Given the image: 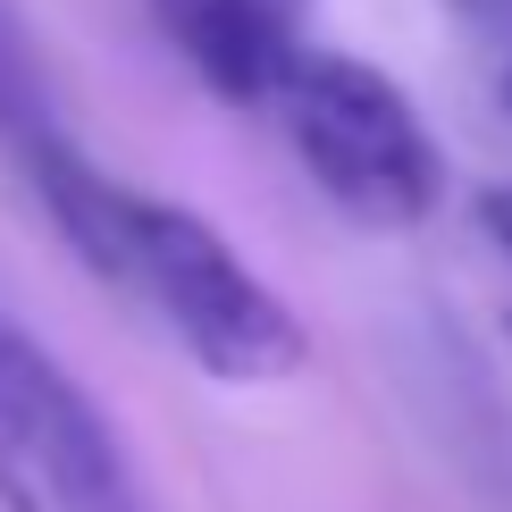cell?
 Wrapping results in <instances>:
<instances>
[{
  "instance_id": "obj_1",
  "label": "cell",
  "mask_w": 512,
  "mask_h": 512,
  "mask_svg": "<svg viewBox=\"0 0 512 512\" xmlns=\"http://www.w3.org/2000/svg\"><path fill=\"white\" fill-rule=\"evenodd\" d=\"M17 160H26L51 227L76 244V261L101 269L118 294H135L202 378H219V387H277V378H294L311 361V328L294 319V303L210 219L101 177L68 135L34 143Z\"/></svg>"
},
{
  "instance_id": "obj_2",
  "label": "cell",
  "mask_w": 512,
  "mask_h": 512,
  "mask_svg": "<svg viewBox=\"0 0 512 512\" xmlns=\"http://www.w3.org/2000/svg\"><path fill=\"white\" fill-rule=\"evenodd\" d=\"M277 126H286L303 177L361 227H420L445 202V152L412 93L353 51H311L277 84Z\"/></svg>"
},
{
  "instance_id": "obj_3",
  "label": "cell",
  "mask_w": 512,
  "mask_h": 512,
  "mask_svg": "<svg viewBox=\"0 0 512 512\" xmlns=\"http://www.w3.org/2000/svg\"><path fill=\"white\" fill-rule=\"evenodd\" d=\"M0 512H135L101 403L0 311Z\"/></svg>"
},
{
  "instance_id": "obj_4",
  "label": "cell",
  "mask_w": 512,
  "mask_h": 512,
  "mask_svg": "<svg viewBox=\"0 0 512 512\" xmlns=\"http://www.w3.org/2000/svg\"><path fill=\"white\" fill-rule=\"evenodd\" d=\"M143 9H152V26L168 34V51H177L219 101H236V110L277 101L286 68L311 51L303 42L311 0H143Z\"/></svg>"
},
{
  "instance_id": "obj_5",
  "label": "cell",
  "mask_w": 512,
  "mask_h": 512,
  "mask_svg": "<svg viewBox=\"0 0 512 512\" xmlns=\"http://www.w3.org/2000/svg\"><path fill=\"white\" fill-rule=\"evenodd\" d=\"M51 135H59L51 76H42V59H34V34L17 26V9L0 0V143L34 152V143H51Z\"/></svg>"
},
{
  "instance_id": "obj_6",
  "label": "cell",
  "mask_w": 512,
  "mask_h": 512,
  "mask_svg": "<svg viewBox=\"0 0 512 512\" xmlns=\"http://www.w3.org/2000/svg\"><path fill=\"white\" fill-rule=\"evenodd\" d=\"M479 227H487V244L512 261V185H487L479 194Z\"/></svg>"
},
{
  "instance_id": "obj_7",
  "label": "cell",
  "mask_w": 512,
  "mask_h": 512,
  "mask_svg": "<svg viewBox=\"0 0 512 512\" xmlns=\"http://www.w3.org/2000/svg\"><path fill=\"white\" fill-rule=\"evenodd\" d=\"M496 93H504V118H512V68H504V84H496Z\"/></svg>"
}]
</instances>
